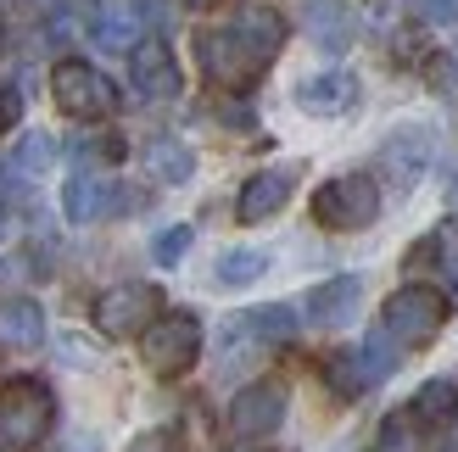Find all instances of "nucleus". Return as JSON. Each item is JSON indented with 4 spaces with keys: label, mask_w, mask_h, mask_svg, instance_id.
I'll list each match as a JSON object with an SVG mask.
<instances>
[{
    "label": "nucleus",
    "mask_w": 458,
    "mask_h": 452,
    "mask_svg": "<svg viewBox=\"0 0 458 452\" xmlns=\"http://www.w3.org/2000/svg\"><path fill=\"white\" fill-rule=\"evenodd\" d=\"M185 6H191V12H208V6H213V0H185Z\"/></svg>",
    "instance_id": "obj_35"
},
{
    "label": "nucleus",
    "mask_w": 458,
    "mask_h": 452,
    "mask_svg": "<svg viewBox=\"0 0 458 452\" xmlns=\"http://www.w3.org/2000/svg\"><path fill=\"white\" fill-rule=\"evenodd\" d=\"M51 163H56V140H51V134H39V129H29V134L12 146V168H17V173H45Z\"/></svg>",
    "instance_id": "obj_23"
},
{
    "label": "nucleus",
    "mask_w": 458,
    "mask_h": 452,
    "mask_svg": "<svg viewBox=\"0 0 458 452\" xmlns=\"http://www.w3.org/2000/svg\"><path fill=\"white\" fill-rule=\"evenodd\" d=\"M157 313H163V290L129 280V285H112L96 297V330L106 341H140Z\"/></svg>",
    "instance_id": "obj_6"
},
{
    "label": "nucleus",
    "mask_w": 458,
    "mask_h": 452,
    "mask_svg": "<svg viewBox=\"0 0 458 452\" xmlns=\"http://www.w3.org/2000/svg\"><path fill=\"white\" fill-rule=\"evenodd\" d=\"M129 79H134V89H140L146 101H174L179 84H185L168 39H140V45H134V51H129Z\"/></svg>",
    "instance_id": "obj_10"
},
{
    "label": "nucleus",
    "mask_w": 458,
    "mask_h": 452,
    "mask_svg": "<svg viewBox=\"0 0 458 452\" xmlns=\"http://www.w3.org/2000/svg\"><path fill=\"white\" fill-rule=\"evenodd\" d=\"M313 218L335 235H352V230H369L380 218V185L369 173H335L313 190Z\"/></svg>",
    "instance_id": "obj_3"
},
{
    "label": "nucleus",
    "mask_w": 458,
    "mask_h": 452,
    "mask_svg": "<svg viewBox=\"0 0 458 452\" xmlns=\"http://www.w3.org/2000/svg\"><path fill=\"white\" fill-rule=\"evenodd\" d=\"M79 156H96V163H118V156H123V140H118V134H89V140H79Z\"/></svg>",
    "instance_id": "obj_31"
},
{
    "label": "nucleus",
    "mask_w": 458,
    "mask_h": 452,
    "mask_svg": "<svg viewBox=\"0 0 458 452\" xmlns=\"http://www.w3.org/2000/svg\"><path fill=\"white\" fill-rule=\"evenodd\" d=\"M447 313H453V302L442 297L437 285H403V290H392V297H386L380 330L392 335L397 347H430V341L442 335Z\"/></svg>",
    "instance_id": "obj_1"
},
{
    "label": "nucleus",
    "mask_w": 458,
    "mask_h": 452,
    "mask_svg": "<svg viewBox=\"0 0 458 452\" xmlns=\"http://www.w3.org/2000/svg\"><path fill=\"white\" fill-rule=\"evenodd\" d=\"M229 29H235L263 62H274V56H280V45H285V17L274 12V6H246L235 22H229Z\"/></svg>",
    "instance_id": "obj_17"
},
{
    "label": "nucleus",
    "mask_w": 458,
    "mask_h": 452,
    "mask_svg": "<svg viewBox=\"0 0 458 452\" xmlns=\"http://www.w3.org/2000/svg\"><path fill=\"white\" fill-rule=\"evenodd\" d=\"M196 62H201V73H208L218 89H251L258 73L268 67L235 29H201L196 34Z\"/></svg>",
    "instance_id": "obj_7"
},
{
    "label": "nucleus",
    "mask_w": 458,
    "mask_h": 452,
    "mask_svg": "<svg viewBox=\"0 0 458 452\" xmlns=\"http://www.w3.org/2000/svg\"><path fill=\"white\" fill-rule=\"evenodd\" d=\"M408 12L430 29H447V22H458V0H408Z\"/></svg>",
    "instance_id": "obj_29"
},
{
    "label": "nucleus",
    "mask_w": 458,
    "mask_h": 452,
    "mask_svg": "<svg viewBox=\"0 0 458 452\" xmlns=\"http://www.w3.org/2000/svg\"><path fill=\"white\" fill-rule=\"evenodd\" d=\"M375 452H414V431H408V414L380 424V447H375Z\"/></svg>",
    "instance_id": "obj_30"
},
{
    "label": "nucleus",
    "mask_w": 458,
    "mask_h": 452,
    "mask_svg": "<svg viewBox=\"0 0 458 452\" xmlns=\"http://www.w3.org/2000/svg\"><path fill=\"white\" fill-rule=\"evenodd\" d=\"M89 12H96V6H84V0H56V6H51V39H73L89 22Z\"/></svg>",
    "instance_id": "obj_27"
},
{
    "label": "nucleus",
    "mask_w": 458,
    "mask_h": 452,
    "mask_svg": "<svg viewBox=\"0 0 458 452\" xmlns=\"http://www.w3.org/2000/svg\"><path fill=\"white\" fill-rule=\"evenodd\" d=\"M308 6V29H313V39L325 45V51H341V45L352 39V17L335 6V0H302Z\"/></svg>",
    "instance_id": "obj_20"
},
{
    "label": "nucleus",
    "mask_w": 458,
    "mask_h": 452,
    "mask_svg": "<svg viewBox=\"0 0 458 452\" xmlns=\"http://www.w3.org/2000/svg\"><path fill=\"white\" fill-rule=\"evenodd\" d=\"M45 341V313L34 297H0V347L29 352Z\"/></svg>",
    "instance_id": "obj_15"
},
{
    "label": "nucleus",
    "mask_w": 458,
    "mask_h": 452,
    "mask_svg": "<svg viewBox=\"0 0 458 452\" xmlns=\"http://www.w3.org/2000/svg\"><path fill=\"white\" fill-rule=\"evenodd\" d=\"M56 424V397L45 380L22 374L0 386V447H34Z\"/></svg>",
    "instance_id": "obj_2"
},
{
    "label": "nucleus",
    "mask_w": 458,
    "mask_h": 452,
    "mask_svg": "<svg viewBox=\"0 0 458 452\" xmlns=\"http://www.w3.org/2000/svg\"><path fill=\"white\" fill-rule=\"evenodd\" d=\"M140 352H146V369L157 380H179V374H191L196 357H201V324L191 313H157L151 330L140 335Z\"/></svg>",
    "instance_id": "obj_4"
},
{
    "label": "nucleus",
    "mask_w": 458,
    "mask_h": 452,
    "mask_svg": "<svg viewBox=\"0 0 458 452\" xmlns=\"http://www.w3.org/2000/svg\"><path fill=\"white\" fill-rule=\"evenodd\" d=\"M408 424H420V431H447V424H458V380H447V374L425 380L414 391V402H408Z\"/></svg>",
    "instance_id": "obj_14"
},
{
    "label": "nucleus",
    "mask_w": 458,
    "mask_h": 452,
    "mask_svg": "<svg viewBox=\"0 0 458 452\" xmlns=\"http://www.w3.org/2000/svg\"><path fill=\"white\" fill-rule=\"evenodd\" d=\"M191 223H174V230H163V235H157L151 240V257L157 263H163V268H179V263H185V252H191Z\"/></svg>",
    "instance_id": "obj_26"
},
{
    "label": "nucleus",
    "mask_w": 458,
    "mask_h": 452,
    "mask_svg": "<svg viewBox=\"0 0 458 452\" xmlns=\"http://www.w3.org/2000/svg\"><path fill=\"white\" fill-rule=\"evenodd\" d=\"M296 106L313 112V118H341V112L358 106V79L341 73V67H325V73L296 84Z\"/></svg>",
    "instance_id": "obj_12"
},
{
    "label": "nucleus",
    "mask_w": 458,
    "mask_h": 452,
    "mask_svg": "<svg viewBox=\"0 0 458 452\" xmlns=\"http://www.w3.org/2000/svg\"><path fill=\"white\" fill-rule=\"evenodd\" d=\"M129 452H179V436L174 431H146V436H134Z\"/></svg>",
    "instance_id": "obj_32"
},
{
    "label": "nucleus",
    "mask_w": 458,
    "mask_h": 452,
    "mask_svg": "<svg viewBox=\"0 0 458 452\" xmlns=\"http://www.w3.org/2000/svg\"><path fill=\"white\" fill-rule=\"evenodd\" d=\"M17 112H22L17 89H12V84H0V129H12V123H17Z\"/></svg>",
    "instance_id": "obj_33"
},
{
    "label": "nucleus",
    "mask_w": 458,
    "mask_h": 452,
    "mask_svg": "<svg viewBox=\"0 0 458 452\" xmlns=\"http://www.w3.org/2000/svg\"><path fill=\"white\" fill-rule=\"evenodd\" d=\"M89 39H96L101 51H134V45H140V17L129 6H96L89 12Z\"/></svg>",
    "instance_id": "obj_18"
},
{
    "label": "nucleus",
    "mask_w": 458,
    "mask_h": 452,
    "mask_svg": "<svg viewBox=\"0 0 458 452\" xmlns=\"http://www.w3.org/2000/svg\"><path fill=\"white\" fill-rule=\"evenodd\" d=\"M0 45H6V22H0Z\"/></svg>",
    "instance_id": "obj_37"
},
{
    "label": "nucleus",
    "mask_w": 458,
    "mask_h": 452,
    "mask_svg": "<svg viewBox=\"0 0 458 452\" xmlns=\"http://www.w3.org/2000/svg\"><path fill=\"white\" fill-rule=\"evenodd\" d=\"M430 156H437V134L425 123H403L397 134H386V146H380V173L392 179L397 190H414L430 168Z\"/></svg>",
    "instance_id": "obj_9"
},
{
    "label": "nucleus",
    "mask_w": 458,
    "mask_h": 452,
    "mask_svg": "<svg viewBox=\"0 0 458 452\" xmlns=\"http://www.w3.org/2000/svg\"><path fill=\"white\" fill-rule=\"evenodd\" d=\"M235 330H251V335H263L268 347H280V341L296 335V313L291 307H251V313L235 319Z\"/></svg>",
    "instance_id": "obj_21"
},
{
    "label": "nucleus",
    "mask_w": 458,
    "mask_h": 452,
    "mask_svg": "<svg viewBox=\"0 0 458 452\" xmlns=\"http://www.w3.org/2000/svg\"><path fill=\"white\" fill-rule=\"evenodd\" d=\"M358 364L369 369V380H386V374L397 369V341L375 324V330H369V341H363V352H358Z\"/></svg>",
    "instance_id": "obj_25"
},
{
    "label": "nucleus",
    "mask_w": 458,
    "mask_h": 452,
    "mask_svg": "<svg viewBox=\"0 0 458 452\" xmlns=\"http://www.w3.org/2000/svg\"><path fill=\"white\" fill-rule=\"evenodd\" d=\"M106 207H112V185H106V179L73 173V179L62 185V213H67V223H96Z\"/></svg>",
    "instance_id": "obj_16"
},
{
    "label": "nucleus",
    "mask_w": 458,
    "mask_h": 452,
    "mask_svg": "<svg viewBox=\"0 0 458 452\" xmlns=\"http://www.w3.org/2000/svg\"><path fill=\"white\" fill-rule=\"evenodd\" d=\"M425 246L437 252V268H442V280H447V297H458V230H442V235H430Z\"/></svg>",
    "instance_id": "obj_28"
},
{
    "label": "nucleus",
    "mask_w": 458,
    "mask_h": 452,
    "mask_svg": "<svg viewBox=\"0 0 458 452\" xmlns=\"http://www.w3.org/2000/svg\"><path fill=\"white\" fill-rule=\"evenodd\" d=\"M285 424V386L280 380H251L229 402V431L241 441H268Z\"/></svg>",
    "instance_id": "obj_8"
},
{
    "label": "nucleus",
    "mask_w": 458,
    "mask_h": 452,
    "mask_svg": "<svg viewBox=\"0 0 458 452\" xmlns=\"http://www.w3.org/2000/svg\"><path fill=\"white\" fill-rule=\"evenodd\" d=\"M51 452H96V447H89L84 436H73V441H62V447H51Z\"/></svg>",
    "instance_id": "obj_34"
},
{
    "label": "nucleus",
    "mask_w": 458,
    "mask_h": 452,
    "mask_svg": "<svg viewBox=\"0 0 458 452\" xmlns=\"http://www.w3.org/2000/svg\"><path fill=\"white\" fill-rule=\"evenodd\" d=\"M146 168H151V179H163V185H185V179L196 173V151L185 146V140H151L146 146Z\"/></svg>",
    "instance_id": "obj_19"
},
{
    "label": "nucleus",
    "mask_w": 458,
    "mask_h": 452,
    "mask_svg": "<svg viewBox=\"0 0 458 452\" xmlns=\"http://www.w3.org/2000/svg\"><path fill=\"white\" fill-rule=\"evenodd\" d=\"M291 190H296V168H263V173H251L246 185H241V196H235V218L241 223H263V218H274L291 201Z\"/></svg>",
    "instance_id": "obj_11"
},
{
    "label": "nucleus",
    "mask_w": 458,
    "mask_h": 452,
    "mask_svg": "<svg viewBox=\"0 0 458 452\" xmlns=\"http://www.w3.org/2000/svg\"><path fill=\"white\" fill-rule=\"evenodd\" d=\"M268 274V252H258V246H235V252L218 257V285H251Z\"/></svg>",
    "instance_id": "obj_22"
},
{
    "label": "nucleus",
    "mask_w": 458,
    "mask_h": 452,
    "mask_svg": "<svg viewBox=\"0 0 458 452\" xmlns=\"http://www.w3.org/2000/svg\"><path fill=\"white\" fill-rule=\"evenodd\" d=\"M51 96H56V106L67 112V118H79V123H101V118L118 112V84H112L101 67H89V62H56Z\"/></svg>",
    "instance_id": "obj_5"
},
{
    "label": "nucleus",
    "mask_w": 458,
    "mask_h": 452,
    "mask_svg": "<svg viewBox=\"0 0 458 452\" xmlns=\"http://www.w3.org/2000/svg\"><path fill=\"white\" fill-rule=\"evenodd\" d=\"M358 302H363V280L358 274H335V280H325V285L308 290V324L341 330V324H352Z\"/></svg>",
    "instance_id": "obj_13"
},
{
    "label": "nucleus",
    "mask_w": 458,
    "mask_h": 452,
    "mask_svg": "<svg viewBox=\"0 0 458 452\" xmlns=\"http://www.w3.org/2000/svg\"><path fill=\"white\" fill-rule=\"evenodd\" d=\"M325 380H330V391L335 397H363V391H369V369H363L358 364V357L352 352H341V357H330V369H325Z\"/></svg>",
    "instance_id": "obj_24"
},
{
    "label": "nucleus",
    "mask_w": 458,
    "mask_h": 452,
    "mask_svg": "<svg viewBox=\"0 0 458 452\" xmlns=\"http://www.w3.org/2000/svg\"><path fill=\"white\" fill-rule=\"evenodd\" d=\"M6 223H12V218H6V207H0V235H6Z\"/></svg>",
    "instance_id": "obj_36"
}]
</instances>
